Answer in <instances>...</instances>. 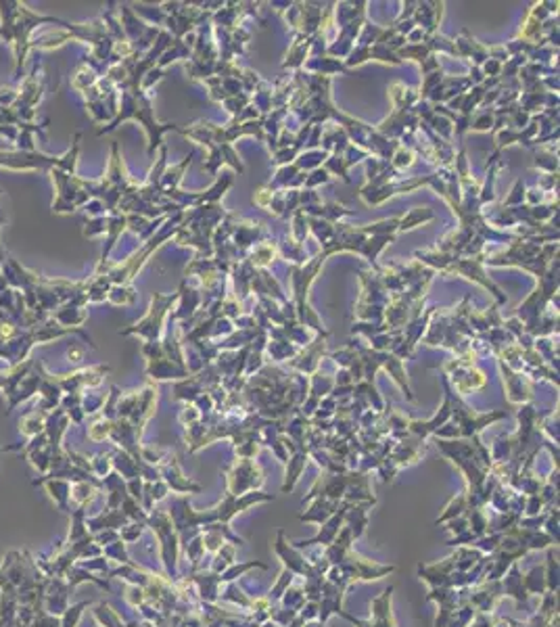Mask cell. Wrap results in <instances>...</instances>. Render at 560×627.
Returning <instances> with one entry per match:
<instances>
[{
	"mask_svg": "<svg viewBox=\"0 0 560 627\" xmlns=\"http://www.w3.org/2000/svg\"><path fill=\"white\" fill-rule=\"evenodd\" d=\"M0 17H3V26H0V38L5 42H11L15 48V78H21V67L26 63V55L32 46L30 36L32 30L42 26V24H57L61 28H67L69 24L57 17H46L32 13L26 5L21 3H0Z\"/></svg>",
	"mask_w": 560,
	"mask_h": 627,
	"instance_id": "6da1fadb",
	"label": "cell"
},
{
	"mask_svg": "<svg viewBox=\"0 0 560 627\" xmlns=\"http://www.w3.org/2000/svg\"><path fill=\"white\" fill-rule=\"evenodd\" d=\"M226 218L224 209L217 203H205L199 207H192V211H188L186 220L180 222L178 230H176V240L180 245H195L201 256L211 258V234L215 230V226Z\"/></svg>",
	"mask_w": 560,
	"mask_h": 627,
	"instance_id": "7a4b0ae2",
	"label": "cell"
},
{
	"mask_svg": "<svg viewBox=\"0 0 560 627\" xmlns=\"http://www.w3.org/2000/svg\"><path fill=\"white\" fill-rule=\"evenodd\" d=\"M170 519H172V525L178 533L180 546L186 544L188 540H192L195 536H199L201 527L217 523V515H215L213 509L197 511V509L190 506V495H180L172 502Z\"/></svg>",
	"mask_w": 560,
	"mask_h": 627,
	"instance_id": "3957f363",
	"label": "cell"
},
{
	"mask_svg": "<svg viewBox=\"0 0 560 627\" xmlns=\"http://www.w3.org/2000/svg\"><path fill=\"white\" fill-rule=\"evenodd\" d=\"M450 404H452V418L454 425L460 431V439H471L475 435H481V431L502 418H508L506 410L500 412H487V414H479L475 410H471L452 389H450Z\"/></svg>",
	"mask_w": 560,
	"mask_h": 627,
	"instance_id": "277c9868",
	"label": "cell"
},
{
	"mask_svg": "<svg viewBox=\"0 0 560 627\" xmlns=\"http://www.w3.org/2000/svg\"><path fill=\"white\" fill-rule=\"evenodd\" d=\"M153 531L157 533L159 538V544H161V560H163V567H165V573H168V579L174 581L178 577V552H180V540H178V533L172 525V519L168 513H161V511H155L149 519Z\"/></svg>",
	"mask_w": 560,
	"mask_h": 627,
	"instance_id": "5b68a950",
	"label": "cell"
},
{
	"mask_svg": "<svg viewBox=\"0 0 560 627\" xmlns=\"http://www.w3.org/2000/svg\"><path fill=\"white\" fill-rule=\"evenodd\" d=\"M264 481V468L255 460L237 458L235 464L226 468V493L231 495L258 491L262 489Z\"/></svg>",
	"mask_w": 560,
	"mask_h": 627,
	"instance_id": "8992f818",
	"label": "cell"
},
{
	"mask_svg": "<svg viewBox=\"0 0 560 627\" xmlns=\"http://www.w3.org/2000/svg\"><path fill=\"white\" fill-rule=\"evenodd\" d=\"M341 575L354 585L356 581H377V579H383L387 575H391L395 571L393 565H383V563H377V560H370V558H364L360 556L358 552L350 550L347 556L343 558L341 565H337Z\"/></svg>",
	"mask_w": 560,
	"mask_h": 627,
	"instance_id": "52a82bcc",
	"label": "cell"
},
{
	"mask_svg": "<svg viewBox=\"0 0 560 627\" xmlns=\"http://www.w3.org/2000/svg\"><path fill=\"white\" fill-rule=\"evenodd\" d=\"M178 299H180L178 293H174V295H170V297H163V295H157V293H155L153 299H151V310H149V314H147L138 324H134L132 328L124 330V335L138 333V335L147 337L149 345L159 343V333H161V326H163V318H165L168 310H170Z\"/></svg>",
	"mask_w": 560,
	"mask_h": 627,
	"instance_id": "ba28073f",
	"label": "cell"
},
{
	"mask_svg": "<svg viewBox=\"0 0 560 627\" xmlns=\"http://www.w3.org/2000/svg\"><path fill=\"white\" fill-rule=\"evenodd\" d=\"M272 500H274V495H272V493H266V491H262V489L249 491V493H243V495H231V493L224 491L222 500L217 502V506H213V511H215V515H217V523H226V525H231V521H233L237 515L245 513V511L251 509V506L264 504V502H272Z\"/></svg>",
	"mask_w": 560,
	"mask_h": 627,
	"instance_id": "9c48e42d",
	"label": "cell"
},
{
	"mask_svg": "<svg viewBox=\"0 0 560 627\" xmlns=\"http://www.w3.org/2000/svg\"><path fill=\"white\" fill-rule=\"evenodd\" d=\"M347 483H350V470L347 473H322L309 487L307 495L301 500V504L305 506L314 497H328L334 502H343Z\"/></svg>",
	"mask_w": 560,
	"mask_h": 627,
	"instance_id": "30bf717a",
	"label": "cell"
},
{
	"mask_svg": "<svg viewBox=\"0 0 560 627\" xmlns=\"http://www.w3.org/2000/svg\"><path fill=\"white\" fill-rule=\"evenodd\" d=\"M274 552L276 556L280 558L282 567L289 569L295 577H303L309 569H311V563L307 560V556L303 554V550H297L289 540H287V533L282 529L276 531V540H274Z\"/></svg>",
	"mask_w": 560,
	"mask_h": 627,
	"instance_id": "8fae6325",
	"label": "cell"
},
{
	"mask_svg": "<svg viewBox=\"0 0 560 627\" xmlns=\"http://www.w3.org/2000/svg\"><path fill=\"white\" fill-rule=\"evenodd\" d=\"M445 368L452 372V381H454L456 394H471V391H477V389L487 385V379L483 376V372H479L473 366V362L454 360Z\"/></svg>",
	"mask_w": 560,
	"mask_h": 627,
	"instance_id": "7c38bea8",
	"label": "cell"
},
{
	"mask_svg": "<svg viewBox=\"0 0 560 627\" xmlns=\"http://www.w3.org/2000/svg\"><path fill=\"white\" fill-rule=\"evenodd\" d=\"M345 502L341 504V509L334 513L328 521H324L318 529L316 536L307 538V540H297V542H291L297 550H305V548H311V546H320V548H326L334 542V538L339 536L341 527L345 525Z\"/></svg>",
	"mask_w": 560,
	"mask_h": 627,
	"instance_id": "4fadbf2b",
	"label": "cell"
},
{
	"mask_svg": "<svg viewBox=\"0 0 560 627\" xmlns=\"http://www.w3.org/2000/svg\"><path fill=\"white\" fill-rule=\"evenodd\" d=\"M159 477H163V483L176 491V493H182V495H192V493H199L201 491V485L190 481L188 477H184L182 473V466L178 464V458L172 456V458H163L161 460V473Z\"/></svg>",
	"mask_w": 560,
	"mask_h": 627,
	"instance_id": "5bb4252c",
	"label": "cell"
},
{
	"mask_svg": "<svg viewBox=\"0 0 560 627\" xmlns=\"http://www.w3.org/2000/svg\"><path fill=\"white\" fill-rule=\"evenodd\" d=\"M504 598L502 594V583L500 581H483L479 585L471 588L469 602L477 612H494L496 604Z\"/></svg>",
	"mask_w": 560,
	"mask_h": 627,
	"instance_id": "9a60e30c",
	"label": "cell"
},
{
	"mask_svg": "<svg viewBox=\"0 0 560 627\" xmlns=\"http://www.w3.org/2000/svg\"><path fill=\"white\" fill-rule=\"evenodd\" d=\"M188 575H190V581L195 585L197 598L201 602H205V604L219 602V592H222L219 575L211 573L209 569L207 571H195V573H188Z\"/></svg>",
	"mask_w": 560,
	"mask_h": 627,
	"instance_id": "2e32d148",
	"label": "cell"
},
{
	"mask_svg": "<svg viewBox=\"0 0 560 627\" xmlns=\"http://www.w3.org/2000/svg\"><path fill=\"white\" fill-rule=\"evenodd\" d=\"M416 573L418 577L428 585V588H441V585H447V579H450V575L454 573V560H452V554L439 560V563H428V565H418L416 567Z\"/></svg>",
	"mask_w": 560,
	"mask_h": 627,
	"instance_id": "e0dca14e",
	"label": "cell"
},
{
	"mask_svg": "<svg viewBox=\"0 0 560 627\" xmlns=\"http://www.w3.org/2000/svg\"><path fill=\"white\" fill-rule=\"evenodd\" d=\"M343 502H334L328 497H314L307 502V511L299 515L301 523H311V525H322L324 521H328L334 513L341 509Z\"/></svg>",
	"mask_w": 560,
	"mask_h": 627,
	"instance_id": "ac0fdd59",
	"label": "cell"
},
{
	"mask_svg": "<svg viewBox=\"0 0 560 627\" xmlns=\"http://www.w3.org/2000/svg\"><path fill=\"white\" fill-rule=\"evenodd\" d=\"M502 583V594L512 598L516 602V606H527L529 604V594L523 585V571H521V565L518 563H512L510 569L504 573V577L500 579Z\"/></svg>",
	"mask_w": 560,
	"mask_h": 627,
	"instance_id": "d6986e66",
	"label": "cell"
},
{
	"mask_svg": "<svg viewBox=\"0 0 560 627\" xmlns=\"http://www.w3.org/2000/svg\"><path fill=\"white\" fill-rule=\"evenodd\" d=\"M393 585L385 588L377 598H372L370 602V608H372V615H370V621L374 627H397L395 623V617H393V608H391V602H393Z\"/></svg>",
	"mask_w": 560,
	"mask_h": 627,
	"instance_id": "ffe728a7",
	"label": "cell"
},
{
	"mask_svg": "<svg viewBox=\"0 0 560 627\" xmlns=\"http://www.w3.org/2000/svg\"><path fill=\"white\" fill-rule=\"evenodd\" d=\"M307 462H309V456H307V452L305 450H299V452H295V454H291V458L287 460V468H284V481H282V485H280V491L282 493H291L293 489H295V485L299 483V479H301V475L305 473V468H307Z\"/></svg>",
	"mask_w": 560,
	"mask_h": 627,
	"instance_id": "44dd1931",
	"label": "cell"
},
{
	"mask_svg": "<svg viewBox=\"0 0 560 627\" xmlns=\"http://www.w3.org/2000/svg\"><path fill=\"white\" fill-rule=\"evenodd\" d=\"M506 533L512 536V538H516L521 544H525L529 552H531V550H548V548H552V546H558V544H556L550 536H545L541 529H523V527L514 525V527H510Z\"/></svg>",
	"mask_w": 560,
	"mask_h": 627,
	"instance_id": "7402d4cb",
	"label": "cell"
},
{
	"mask_svg": "<svg viewBox=\"0 0 560 627\" xmlns=\"http://www.w3.org/2000/svg\"><path fill=\"white\" fill-rule=\"evenodd\" d=\"M352 544H354L352 531H350V529L343 525V527H341V531H339V536L334 538V542H332L330 546L322 548V554H324V558L328 560V565H330V567H337V565H341V563H343V558L347 556V552H350V550H354V548H352Z\"/></svg>",
	"mask_w": 560,
	"mask_h": 627,
	"instance_id": "603a6c76",
	"label": "cell"
},
{
	"mask_svg": "<svg viewBox=\"0 0 560 627\" xmlns=\"http://www.w3.org/2000/svg\"><path fill=\"white\" fill-rule=\"evenodd\" d=\"M372 504H347L345 506V527L352 531L354 540H360L368 529V511Z\"/></svg>",
	"mask_w": 560,
	"mask_h": 627,
	"instance_id": "cb8c5ba5",
	"label": "cell"
},
{
	"mask_svg": "<svg viewBox=\"0 0 560 627\" xmlns=\"http://www.w3.org/2000/svg\"><path fill=\"white\" fill-rule=\"evenodd\" d=\"M467 511H469L467 491H460V493H456V495H454L450 502H447L445 509H443V513H441V515L435 519V525H443V523L452 521V519L464 517V515H467Z\"/></svg>",
	"mask_w": 560,
	"mask_h": 627,
	"instance_id": "d4e9b609",
	"label": "cell"
},
{
	"mask_svg": "<svg viewBox=\"0 0 560 627\" xmlns=\"http://www.w3.org/2000/svg\"><path fill=\"white\" fill-rule=\"evenodd\" d=\"M226 588H224V592H219V600H224V602H231L233 606H237V608H241V610H247L249 612V608H251V602H253V598L237 583V581H231V583H224Z\"/></svg>",
	"mask_w": 560,
	"mask_h": 627,
	"instance_id": "484cf974",
	"label": "cell"
},
{
	"mask_svg": "<svg viewBox=\"0 0 560 627\" xmlns=\"http://www.w3.org/2000/svg\"><path fill=\"white\" fill-rule=\"evenodd\" d=\"M485 554H481L479 550H475L473 546H460V548H454L452 552V560H454V571H460V573H467L471 571Z\"/></svg>",
	"mask_w": 560,
	"mask_h": 627,
	"instance_id": "4316f807",
	"label": "cell"
},
{
	"mask_svg": "<svg viewBox=\"0 0 560 627\" xmlns=\"http://www.w3.org/2000/svg\"><path fill=\"white\" fill-rule=\"evenodd\" d=\"M545 565H543V575H545V590L552 594H558V575H560V567H558V546H552L545 550Z\"/></svg>",
	"mask_w": 560,
	"mask_h": 627,
	"instance_id": "83f0119b",
	"label": "cell"
},
{
	"mask_svg": "<svg viewBox=\"0 0 560 627\" xmlns=\"http://www.w3.org/2000/svg\"><path fill=\"white\" fill-rule=\"evenodd\" d=\"M523 585L527 590L529 596H537L541 598L548 590H545V575H543V565H535L531 567L527 573H523Z\"/></svg>",
	"mask_w": 560,
	"mask_h": 627,
	"instance_id": "f1b7e54d",
	"label": "cell"
},
{
	"mask_svg": "<svg viewBox=\"0 0 560 627\" xmlns=\"http://www.w3.org/2000/svg\"><path fill=\"white\" fill-rule=\"evenodd\" d=\"M251 569H262V571H268L270 567L266 565V563H262V560H247V563H233L226 571H224L222 575H219V581H222V585L224 583H231V581H237L239 577H243V575H247Z\"/></svg>",
	"mask_w": 560,
	"mask_h": 627,
	"instance_id": "f546056e",
	"label": "cell"
},
{
	"mask_svg": "<svg viewBox=\"0 0 560 627\" xmlns=\"http://www.w3.org/2000/svg\"><path fill=\"white\" fill-rule=\"evenodd\" d=\"M233 563H237V546H233V544H224L217 552H213L209 571L215 573V575H222V573L226 571Z\"/></svg>",
	"mask_w": 560,
	"mask_h": 627,
	"instance_id": "4dcf8cb0",
	"label": "cell"
},
{
	"mask_svg": "<svg viewBox=\"0 0 560 627\" xmlns=\"http://www.w3.org/2000/svg\"><path fill=\"white\" fill-rule=\"evenodd\" d=\"M307 602V598H305V592H303V588L301 585H295V581L289 585V590L282 594V598L278 600V606H282V608H291V610H301L303 608V604Z\"/></svg>",
	"mask_w": 560,
	"mask_h": 627,
	"instance_id": "1f68e13d",
	"label": "cell"
},
{
	"mask_svg": "<svg viewBox=\"0 0 560 627\" xmlns=\"http://www.w3.org/2000/svg\"><path fill=\"white\" fill-rule=\"evenodd\" d=\"M467 521H469V529L481 538V536H487V523H489V513L485 509H469L467 511Z\"/></svg>",
	"mask_w": 560,
	"mask_h": 627,
	"instance_id": "d6a6232c",
	"label": "cell"
},
{
	"mask_svg": "<svg viewBox=\"0 0 560 627\" xmlns=\"http://www.w3.org/2000/svg\"><path fill=\"white\" fill-rule=\"evenodd\" d=\"M433 218H435V213H433L431 209H426V207H416V209H412L410 213H406V215L399 218V230H412V228H416V226H420V224H424V222H431Z\"/></svg>",
	"mask_w": 560,
	"mask_h": 627,
	"instance_id": "836d02e7",
	"label": "cell"
},
{
	"mask_svg": "<svg viewBox=\"0 0 560 627\" xmlns=\"http://www.w3.org/2000/svg\"><path fill=\"white\" fill-rule=\"evenodd\" d=\"M182 546H184L186 558L190 560V573L199 571V565H201V560H203V556H205V548H203V538H201V533L195 536L192 540H188V542L182 544Z\"/></svg>",
	"mask_w": 560,
	"mask_h": 627,
	"instance_id": "e575fe53",
	"label": "cell"
},
{
	"mask_svg": "<svg viewBox=\"0 0 560 627\" xmlns=\"http://www.w3.org/2000/svg\"><path fill=\"white\" fill-rule=\"evenodd\" d=\"M295 581V575L289 571V569H280V573H278V577H276V581H274V585L270 588V592H268V600L272 602V604H278V600L282 598V594L289 590V585Z\"/></svg>",
	"mask_w": 560,
	"mask_h": 627,
	"instance_id": "d590c367",
	"label": "cell"
},
{
	"mask_svg": "<svg viewBox=\"0 0 560 627\" xmlns=\"http://www.w3.org/2000/svg\"><path fill=\"white\" fill-rule=\"evenodd\" d=\"M475 608H473V604L471 602H467V604H462V606H458L456 610H454V615H452V619H450V623H447V627H469L471 625V621H473V617H475Z\"/></svg>",
	"mask_w": 560,
	"mask_h": 627,
	"instance_id": "8d00e7d4",
	"label": "cell"
},
{
	"mask_svg": "<svg viewBox=\"0 0 560 627\" xmlns=\"http://www.w3.org/2000/svg\"><path fill=\"white\" fill-rule=\"evenodd\" d=\"M500 542H502V533H487V536L477 538V540L473 542V548L487 556V554H494V552L498 550Z\"/></svg>",
	"mask_w": 560,
	"mask_h": 627,
	"instance_id": "74e56055",
	"label": "cell"
},
{
	"mask_svg": "<svg viewBox=\"0 0 560 627\" xmlns=\"http://www.w3.org/2000/svg\"><path fill=\"white\" fill-rule=\"evenodd\" d=\"M545 513L548 515H545V521L541 525V531L545 536H550L558 544V519H560V513H558V509H552V511H545Z\"/></svg>",
	"mask_w": 560,
	"mask_h": 627,
	"instance_id": "f35d334b",
	"label": "cell"
},
{
	"mask_svg": "<svg viewBox=\"0 0 560 627\" xmlns=\"http://www.w3.org/2000/svg\"><path fill=\"white\" fill-rule=\"evenodd\" d=\"M541 513H545V506H543V500L539 497V493L525 495V509H523V517H535V515H541Z\"/></svg>",
	"mask_w": 560,
	"mask_h": 627,
	"instance_id": "ab89813d",
	"label": "cell"
},
{
	"mask_svg": "<svg viewBox=\"0 0 560 627\" xmlns=\"http://www.w3.org/2000/svg\"><path fill=\"white\" fill-rule=\"evenodd\" d=\"M295 617H297V610L282 608V606H272V612H270V621H274L278 627H287Z\"/></svg>",
	"mask_w": 560,
	"mask_h": 627,
	"instance_id": "60d3db41",
	"label": "cell"
},
{
	"mask_svg": "<svg viewBox=\"0 0 560 627\" xmlns=\"http://www.w3.org/2000/svg\"><path fill=\"white\" fill-rule=\"evenodd\" d=\"M498 619H500V615H496V612H475L469 627H494V623Z\"/></svg>",
	"mask_w": 560,
	"mask_h": 627,
	"instance_id": "b9f144b4",
	"label": "cell"
},
{
	"mask_svg": "<svg viewBox=\"0 0 560 627\" xmlns=\"http://www.w3.org/2000/svg\"><path fill=\"white\" fill-rule=\"evenodd\" d=\"M475 540H477V536H475L471 529H467L464 533H458V536L450 538L445 544H447V546H452V548H460V546H473Z\"/></svg>",
	"mask_w": 560,
	"mask_h": 627,
	"instance_id": "7bdbcfd3",
	"label": "cell"
},
{
	"mask_svg": "<svg viewBox=\"0 0 560 627\" xmlns=\"http://www.w3.org/2000/svg\"><path fill=\"white\" fill-rule=\"evenodd\" d=\"M445 527V531H450L452 533V538L454 536H458V533H464L467 529H469V521H467V517H458V519H452V521H447V523H443Z\"/></svg>",
	"mask_w": 560,
	"mask_h": 627,
	"instance_id": "ee69618b",
	"label": "cell"
},
{
	"mask_svg": "<svg viewBox=\"0 0 560 627\" xmlns=\"http://www.w3.org/2000/svg\"><path fill=\"white\" fill-rule=\"evenodd\" d=\"M318 612H320V606H318V602H314V600H307L305 604H303V608L297 612L305 623L307 621H314V619H318Z\"/></svg>",
	"mask_w": 560,
	"mask_h": 627,
	"instance_id": "f6af8a7d",
	"label": "cell"
},
{
	"mask_svg": "<svg viewBox=\"0 0 560 627\" xmlns=\"http://www.w3.org/2000/svg\"><path fill=\"white\" fill-rule=\"evenodd\" d=\"M339 617H343L345 621H350L354 627H374L370 619H360V617H354V615L345 612V610H341V612H339Z\"/></svg>",
	"mask_w": 560,
	"mask_h": 627,
	"instance_id": "bcb514c9",
	"label": "cell"
},
{
	"mask_svg": "<svg viewBox=\"0 0 560 627\" xmlns=\"http://www.w3.org/2000/svg\"><path fill=\"white\" fill-rule=\"evenodd\" d=\"M141 533H143V523H136V525H130V529L124 533V538L128 542H134L136 538H141Z\"/></svg>",
	"mask_w": 560,
	"mask_h": 627,
	"instance_id": "7dc6e473",
	"label": "cell"
},
{
	"mask_svg": "<svg viewBox=\"0 0 560 627\" xmlns=\"http://www.w3.org/2000/svg\"><path fill=\"white\" fill-rule=\"evenodd\" d=\"M506 619H508V625H510V627H531L529 621H518V619H510V617H506Z\"/></svg>",
	"mask_w": 560,
	"mask_h": 627,
	"instance_id": "c3c4849f",
	"label": "cell"
},
{
	"mask_svg": "<svg viewBox=\"0 0 560 627\" xmlns=\"http://www.w3.org/2000/svg\"><path fill=\"white\" fill-rule=\"evenodd\" d=\"M287 627H305V621H303V619H301V617L297 615V617H295V619H293V621H291V623H289Z\"/></svg>",
	"mask_w": 560,
	"mask_h": 627,
	"instance_id": "681fc988",
	"label": "cell"
},
{
	"mask_svg": "<svg viewBox=\"0 0 560 627\" xmlns=\"http://www.w3.org/2000/svg\"><path fill=\"white\" fill-rule=\"evenodd\" d=\"M494 627H510V625H508V619H506V617H500V619L494 623Z\"/></svg>",
	"mask_w": 560,
	"mask_h": 627,
	"instance_id": "f907efd6",
	"label": "cell"
},
{
	"mask_svg": "<svg viewBox=\"0 0 560 627\" xmlns=\"http://www.w3.org/2000/svg\"><path fill=\"white\" fill-rule=\"evenodd\" d=\"M305 627H324V625H322L318 619H314V621H307V623H305Z\"/></svg>",
	"mask_w": 560,
	"mask_h": 627,
	"instance_id": "816d5d0a",
	"label": "cell"
},
{
	"mask_svg": "<svg viewBox=\"0 0 560 627\" xmlns=\"http://www.w3.org/2000/svg\"><path fill=\"white\" fill-rule=\"evenodd\" d=\"M260 627H278V625H276L274 621H266V623H262Z\"/></svg>",
	"mask_w": 560,
	"mask_h": 627,
	"instance_id": "f5cc1de1",
	"label": "cell"
}]
</instances>
